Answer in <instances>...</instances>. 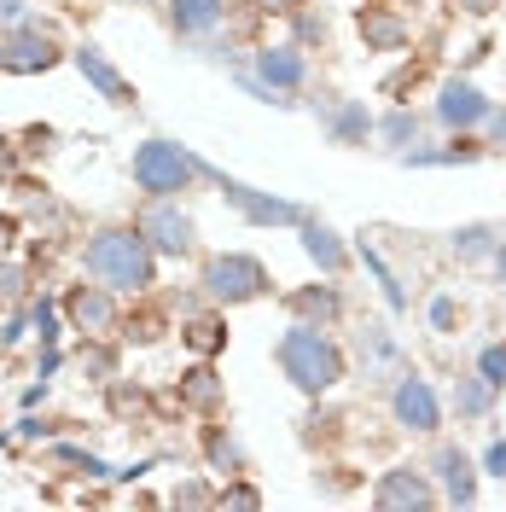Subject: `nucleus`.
<instances>
[{"instance_id":"obj_1","label":"nucleus","mask_w":506,"mask_h":512,"mask_svg":"<svg viewBox=\"0 0 506 512\" xmlns=\"http://www.w3.org/2000/svg\"><path fill=\"white\" fill-rule=\"evenodd\" d=\"M82 274L111 286L117 297H146L158 286V251L140 227H94L88 245H82Z\"/></svg>"},{"instance_id":"obj_2","label":"nucleus","mask_w":506,"mask_h":512,"mask_svg":"<svg viewBox=\"0 0 506 512\" xmlns=\"http://www.w3.org/2000/svg\"><path fill=\"white\" fill-rule=\"evenodd\" d=\"M274 361H280V373L303 396H326V390H338L349 379V355L344 344L326 332V326H309V320H291L280 332V344H274Z\"/></svg>"},{"instance_id":"obj_3","label":"nucleus","mask_w":506,"mask_h":512,"mask_svg":"<svg viewBox=\"0 0 506 512\" xmlns=\"http://www.w3.org/2000/svg\"><path fill=\"white\" fill-rule=\"evenodd\" d=\"M128 175H134V187L146 192V198H181V192H192L198 181H204V158L187 152L181 140L152 134V140H140V146H134Z\"/></svg>"},{"instance_id":"obj_4","label":"nucleus","mask_w":506,"mask_h":512,"mask_svg":"<svg viewBox=\"0 0 506 512\" xmlns=\"http://www.w3.org/2000/svg\"><path fill=\"white\" fill-rule=\"evenodd\" d=\"M198 286H204V297H210L216 309H239V303L268 297V291H274V274H268V262L251 256V251H222V256L204 262Z\"/></svg>"},{"instance_id":"obj_5","label":"nucleus","mask_w":506,"mask_h":512,"mask_svg":"<svg viewBox=\"0 0 506 512\" xmlns=\"http://www.w3.org/2000/svg\"><path fill=\"white\" fill-rule=\"evenodd\" d=\"M204 181L222 192L227 204L245 216L251 227H303L315 210H303V204H291V198H274V192H262V187H245V181H233L227 169H216V163H204Z\"/></svg>"},{"instance_id":"obj_6","label":"nucleus","mask_w":506,"mask_h":512,"mask_svg":"<svg viewBox=\"0 0 506 512\" xmlns=\"http://www.w3.org/2000/svg\"><path fill=\"white\" fill-rule=\"evenodd\" d=\"M390 419L413 431V437H437L443 431V396L431 390V379H419L413 367H402L390 379Z\"/></svg>"},{"instance_id":"obj_7","label":"nucleus","mask_w":506,"mask_h":512,"mask_svg":"<svg viewBox=\"0 0 506 512\" xmlns=\"http://www.w3.org/2000/svg\"><path fill=\"white\" fill-rule=\"evenodd\" d=\"M134 227L152 239L158 256H187L192 245H198V227H192V216L181 210V198H146L140 216H134Z\"/></svg>"},{"instance_id":"obj_8","label":"nucleus","mask_w":506,"mask_h":512,"mask_svg":"<svg viewBox=\"0 0 506 512\" xmlns=\"http://www.w3.org/2000/svg\"><path fill=\"white\" fill-rule=\"evenodd\" d=\"M489 111H495V99L483 94L472 76H448L443 88H437V105H431V117L448 134H477V128L489 123Z\"/></svg>"},{"instance_id":"obj_9","label":"nucleus","mask_w":506,"mask_h":512,"mask_svg":"<svg viewBox=\"0 0 506 512\" xmlns=\"http://www.w3.org/2000/svg\"><path fill=\"white\" fill-rule=\"evenodd\" d=\"M373 507H379V512L443 507V489L431 483V472H419V466H390V472L373 483Z\"/></svg>"},{"instance_id":"obj_10","label":"nucleus","mask_w":506,"mask_h":512,"mask_svg":"<svg viewBox=\"0 0 506 512\" xmlns=\"http://www.w3.org/2000/svg\"><path fill=\"white\" fill-rule=\"evenodd\" d=\"M251 70L274 88V94H303L309 88V53H303V41H274V47H256L251 53Z\"/></svg>"},{"instance_id":"obj_11","label":"nucleus","mask_w":506,"mask_h":512,"mask_svg":"<svg viewBox=\"0 0 506 512\" xmlns=\"http://www.w3.org/2000/svg\"><path fill=\"white\" fill-rule=\"evenodd\" d=\"M64 315H70V326L82 332V338H111L117 332V291L111 286H76L70 297H64Z\"/></svg>"},{"instance_id":"obj_12","label":"nucleus","mask_w":506,"mask_h":512,"mask_svg":"<svg viewBox=\"0 0 506 512\" xmlns=\"http://www.w3.org/2000/svg\"><path fill=\"white\" fill-rule=\"evenodd\" d=\"M59 59H64L59 35L41 30V24H24V30L6 35V70L12 76H41V70H53Z\"/></svg>"},{"instance_id":"obj_13","label":"nucleus","mask_w":506,"mask_h":512,"mask_svg":"<svg viewBox=\"0 0 506 512\" xmlns=\"http://www.w3.org/2000/svg\"><path fill=\"white\" fill-rule=\"evenodd\" d=\"M431 472H437V489H443V507H472V501H477V460L460 443L437 448Z\"/></svg>"},{"instance_id":"obj_14","label":"nucleus","mask_w":506,"mask_h":512,"mask_svg":"<svg viewBox=\"0 0 506 512\" xmlns=\"http://www.w3.org/2000/svg\"><path fill=\"white\" fill-rule=\"evenodd\" d=\"M315 117L332 146H367V134H373V117L361 99H315Z\"/></svg>"},{"instance_id":"obj_15","label":"nucleus","mask_w":506,"mask_h":512,"mask_svg":"<svg viewBox=\"0 0 506 512\" xmlns=\"http://www.w3.org/2000/svg\"><path fill=\"white\" fill-rule=\"evenodd\" d=\"M355 361H361L367 379H390V373H402V344H396V332L379 326V320H367V326L355 332Z\"/></svg>"},{"instance_id":"obj_16","label":"nucleus","mask_w":506,"mask_h":512,"mask_svg":"<svg viewBox=\"0 0 506 512\" xmlns=\"http://www.w3.org/2000/svg\"><path fill=\"white\" fill-rule=\"evenodd\" d=\"M70 59H76V70L88 76V88H94L105 105H134V88H128V76H123V70H117L111 59H105V53H99L94 41H82Z\"/></svg>"},{"instance_id":"obj_17","label":"nucleus","mask_w":506,"mask_h":512,"mask_svg":"<svg viewBox=\"0 0 506 512\" xmlns=\"http://www.w3.org/2000/svg\"><path fill=\"white\" fill-rule=\"evenodd\" d=\"M285 309H291V320H309V326H338L344 320V291L332 286V274H326V286H297L285 291Z\"/></svg>"},{"instance_id":"obj_18","label":"nucleus","mask_w":506,"mask_h":512,"mask_svg":"<svg viewBox=\"0 0 506 512\" xmlns=\"http://www.w3.org/2000/svg\"><path fill=\"white\" fill-rule=\"evenodd\" d=\"M489 152L477 134H448V146H408L402 152V163L408 169H460V163H477Z\"/></svg>"},{"instance_id":"obj_19","label":"nucleus","mask_w":506,"mask_h":512,"mask_svg":"<svg viewBox=\"0 0 506 512\" xmlns=\"http://www.w3.org/2000/svg\"><path fill=\"white\" fill-rule=\"evenodd\" d=\"M169 24L187 41H210L227 24V0H169Z\"/></svg>"},{"instance_id":"obj_20","label":"nucleus","mask_w":506,"mask_h":512,"mask_svg":"<svg viewBox=\"0 0 506 512\" xmlns=\"http://www.w3.org/2000/svg\"><path fill=\"white\" fill-rule=\"evenodd\" d=\"M297 233H303V256L315 262L320 274H332V280H338V274L349 268V256H355V251H349V245H344V239H338L326 222H320V216H309Z\"/></svg>"},{"instance_id":"obj_21","label":"nucleus","mask_w":506,"mask_h":512,"mask_svg":"<svg viewBox=\"0 0 506 512\" xmlns=\"http://www.w3.org/2000/svg\"><path fill=\"white\" fill-rule=\"evenodd\" d=\"M222 402H227V384L216 379V367L198 355V367L181 373V408H192V414H216Z\"/></svg>"},{"instance_id":"obj_22","label":"nucleus","mask_w":506,"mask_h":512,"mask_svg":"<svg viewBox=\"0 0 506 512\" xmlns=\"http://www.w3.org/2000/svg\"><path fill=\"white\" fill-rule=\"evenodd\" d=\"M361 35H367L373 53H402L408 47V18L384 12V6H361Z\"/></svg>"},{"instance_id":"obj_23","label":"nucleus","mask_w":506,"mask_h":512,"mask_svg":"<svg viewBox=\"0 0 506 512\" xmlns=\"http://www.w3.org/2000/svg\"><path fill=\"white\" fill-rule=\"evenodd\" d=\"M495 384L483 379V373H466V379H454V414L460 419H489L495 414Z\"/></svg>"},{"instance_id":"obj_24","label":"nucleus","mask_w":506,"mask_h":512,"mask_svg":"<svg viewBox=\"0 0 506 512\" xmlns=\"http://www.w3.org/2000/svg\"><path fill=\"white\" fill-rule=\"evenodd\" d=\"M495 245H501V227H489V222H466L448 233V251L460 262H483V256H495Z\"/></svg>"},{"instance_id":"obj_25","label":"nucleus","mask_w":506,"mask_h":512,"mask_svg":"<svg viewBox=\"0 0 506 512\" xmlns=\"http://www.w3.org/2000/svg\"><path fill=\"white\" fill-rule=\"evenodd\" d=\"M419 128H425V117H419V111H408V105H396L390 117H379V123H373V134H379L384 146L402 158L408 146H419Z\"/></svg>"},{"instance_id":"obj_26","label":"nucleus","mask_w":506,"mask_h":512,"mask_svg":"<svg viewBox=\"0 0 506 512\" xmlns=\"http://www.w3.org/2000/svg\"><path fill=\"white\" fill-rule=\"evenodd\" d=\"M204 460H210V472H222V478H239V472H245V448L233 443L222 425H204Z\"/></svg>"},{"instance_id":"obj_27","label":"nucleus","mask_w":506,"mask_h":512,"mask_svg":"<svg viewBox=\"0 0 506 512\" xmlns=\"http://www.w3.org/2000/svg\"><path fill=\"white\" fill-rule=\"evenodd\" d=\"M355 256H361V268H367V274H373V280H379L384 303H390V309H396V315H402V309H408V291H402V280H396V274H390V262H384V256H379V245H367V239H361V245H355Z\"/></svg>"},{"instance_id":"obj_28","label":"nucleus","mask_w":506,"mask_h":512,"mask_svg":"<svg viewBox=\"0 0 506 512\" xmlns=\"http://www.w3.org/2000/svg\"><path fill=\"white\" fill-rule=\"evenodd\" d=\"M181 338H187L192 350H198L204 361H210V355H216V350L227 344V320H222V315H187Z\"/></svg>"},{"instance_id":"obj_29","label":"nucleus","mask_w":506,"mask_h":512,"mask_svg":"<svg viewBox=\"0 0 506 512\" xmlns=\"http://www.w3.org/2000/svg\"><path fill=\"white\" fill-rule=\"evenodd\" d=\"M24 297H30V268L12 262V256H0V309H18Z\"/></svg>"},{"instance_id":"obj_30","label":"nucleus","mask_w":506,"mask_h":512,"mask_svg":"<svg viewBox=\"0 0 506 512\" xmlns=\"http://www.w3.org/2000/svg\"><path fill=\"white\" fill-rule=\"evenodd\" d=\"M30 326H35V338H41V350H53V344L64 338L59 309H53V297H35V303H30Z\"/></svg>"},{"instance_id":"obj_31","label":"nucleus","mask_w":506,"mask_h":512,"mask_svg":"<svg viewBox=\"0 0 506 512\" xmlns=\"http://www.w3.org/2000/svg\"><path fill=\"white\" fill-rule=\"evenodd\" d=\"M477 373L495 384V390H506V344H483L477 350Z\"/></svg>"},{"instance_id":"obj_32","label":"nucleus","mask_w":506,"mask_h":512,"mask_svg":"<svg viewBox=\"0 0 506 512\" xmlns=\"http://www.w3.org/2000/svg\"><path fill=\"white\" fill-rule=\"evenodd\" d=\"M169 507H216V489H210V483H198V478H187V483H175Z\"/></svg>"},{"instance_id":"obj_33","label":"nucleus","mask_w":506,"mask_h":512,"mask_svg":"<svg viewBox=\"0 0 506 512\" xmlns=\"http://www.w3.org/2000/svg\"><path fill=\"white\" fill-rule=\"evenodd\" d=\"M53 460H64V466H82L88 478H117V472H111L99 454H82V448H64V443H59V448H53Z\"/></svg>"},{"instance_id":"obj_34","label":"nucleus","mask_w":506,"mask_h":512,"mask_svg":"<svg viewBox=\"0 0 506 512\" xmlns=\"http://www.w3.org/2000/svg\"><path fill=\"white\" fill-rule=\"evenodd\" d=\"M216 507H262V495H256V483H239V478H227V489H216Z\"/></svg>"},{"instance_id":"obj_35","label":"nucleus","mask_w":506,"mask_h":512,"mask_svg":"<svg viewBox=\"0 0 506 512\" xmlns=\"http://www.w3.org/2000/svg\"><path fill=\"white\" fill-rule=\"evenodd\" d=\"M425 315H431V326H437V332H454V315H460V309H454V297H448V291H437Z\"/></svg>"},{"instance_id":"obj_36","label":"nucleus","mask_w":506,"mask_h":512,"mask_svg":"<svg viewBox=\"0 0 506 512\" xmlns=\"http://www.w3.org/2000/svg\"><path fill=\"white\" fill-rule=\"evenodd\" d=\"M0 24H6V30H24V24H35L30 0H0Z\"/></svg>"},{"instance_id":"obj_37","label":"nucleus","mask_w":506,"mask_h":512,"mask_svg":"<svg viewBox=\"0 0 506 512\" xmlns=\"http://www.w3.org/2000/svg\"><path fill=\"white\" fill-rule=\"evenodd\" d=\"M291 18H297V41H326V18H320V12H303V6H297Z\"/></svg>"},{"instance_id":"obj_38","label":"nucleus","mask_w":506,"mask_h":512,"mask_svg":"<svg viewBox=\"0 0 506 512\" xmlns=\"http://www.w3.org/2000/svg\"><path fill=\"white\" fill-rule=\"evenodd\" d=\"M477 472H489V478H506V437L483 448V460H477Z\"/></svg>"},{"instance_id":"obj_39","label":"nucleus","mask_w":506,"mask_h":512,"mask_svg":"<svg viewBox=\"0 0 506 512\" xmlns=\"http://www.w3.org/2000/svg\"><path fill=\"white\" fill-rule=\"evenodd\" d=\"M483 146H501V152H506V105L489 111V123H483Z\"/></svg>"},{"instance_id":"obj_40","label":"nucleus","mask_w":506,"mask_h":512,"mask_svg":"<svg viewBox=\"0 0 506 512\" xmlns=\"http://www.w3.org/2000/svg\"><path fill=\"white\" fill-rule=\"evenodd\" d=\"M30 332H35L30 320H6V332H0V350H18V344H24Z\"/></svg>"},{"instance_id":"obj_41","label":"nucleus","mask_w":506,"mask_h":512,"mask_svg":"<svg viewBox=\"0 0 506 512\" xmlns=\"http://www.w3.org/2000/svg\"><path fill=\"white\" fill-rule=\"evenodd\" d=\"M448 6H454V12H466V18H489L501 0H448Z\"/></svg>"},{"instance_id":"obj_42","label":"nucleus","mask_w":506,"mask_h":512,"mask_svg":"<svg viewBox=\"0 0 506 512\" xmlns=\"http://www.w3.org/2000/svg\"><path fill=\"white\" fill-rule=\"evenodd\" d=\"M256 6H262V12H274V18H291L303 0H256Z\"/></svg>"},{"instance_id":"obj_43","label":"nucleus","mask_w":506,"mask_h":512,"mask_svg":"<svg viewBox=\"0 0 506 512\" xmlns=\"http://www.w3.org/2000/svg\"><path fill=\"white\" fill-rule=\"evenodd\" d=\"M489 268H495V280H501V286H506V239H501V245H495V256H489Z\"/></svg>"},{"instance_id":"obj_44","label":"nucleus","mask_w":506,"mask_h":512,"mask_svg":"<svg viewBox=\"0 0 506 512\" xmlns=\"http://www.w3.org/2000/svg\"><path fill=\"white\" fill-rule=\"evenodd\" d=\"M0 70H6V35H0Z\"/></svg>"},{"instance_id":"obj_45","label":"nucleus","mask_w":506,"mask_h":512,"mask_svg":"<svg viewBox=\"0 0 506 512\" xmlns=\"http://www.w3.org/2000/svg\"><path fill=\"white\" fill-rule=\"evenodd\" d=\"M134 6H158V0H134Z\"/></svg>"}]
</instances>
